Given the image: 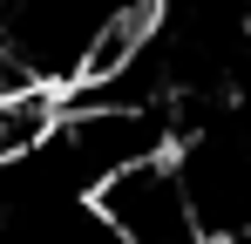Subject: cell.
<instances>
[{
  "mask_svg": "<svg viewBox=\"0 0 251 244\" xmlns=\"http://www.w3.org/2000/svg\"><path fill=\"white\" fill-rule=\"evenodd\" d=\"M88 197H95L88 210L123 244H210L197 231V217H190V197H183V176H176V156L170 149L109 170Z\"/></svg>",
  "mask_w": 251,
  "mask_h": 244,
  "instance_id": "1",
  "label": "cell"
},
{
  "mask_svg": "<svg viewBox=\"0 0 251 244\" xmlns=\"http://www.w3.org/2000/svg\"><path fill=\"white\" fill-rule=\"evenodd\" d=\"M54 122H61V88L54 81H7L0 88V163H27L48 149V136H54Z\"/></svg>",
  "mask_w": 251,
  "mask_h": 244,
  "instance_id": "2",
  "label": "cell"
}]
</instances>
